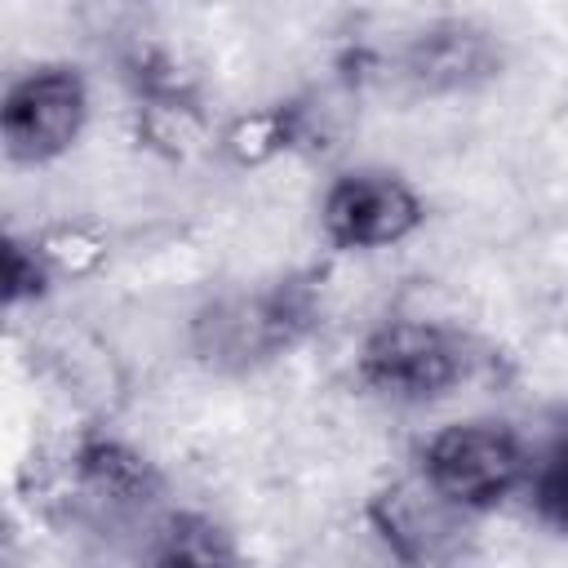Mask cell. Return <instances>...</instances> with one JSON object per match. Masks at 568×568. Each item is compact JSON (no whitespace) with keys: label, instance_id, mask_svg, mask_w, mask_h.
I'll return each instance as SVG.
<instances>
[{"label":"cell","instance_id":"cell-1","mask_svg":"<svg viewBox=\"0 0 568 568\" xmlns=\"http://www.w3.org/2000/svg\"><path fill=\"white\" fill-rule=\"evenodd\" d=\"M22 501L67 532H146L151 541L164 524V475L133 439L106 422H84L49 457L22 466Z\"/></svg>","mask_w":568,"mask_h":568},{"label":"cell","instance_id":"cell-2","mask_svg":"<svg viewBox=\"0 0 568 568\" xmlns=\"http://www.w3.org/2000/svg\"><path fill=\"white\" fill-rule=\"evenodd\" d=\"M320 315V271H280L271 280L204 297L186 320V355L213 377H248L311 342Z\"/></svg>","mask_w":568,"mask_h":568},{"label":"cell","instance_id":"cell-3","mask_svg":"<svg viewBox=\"0 0 568 568\" xmlns=\"http://www.w3.org/2000/svg\"><path fill=\"white\" fill-rule=\"evenodd\" d=\"M475 342L457 324L390 315L364 333L355 351V382L382 404L422 408L448 399L475 373Z\"/></svg>","mask_w":568,"mask_h":568},{"label":"cell","instance_id":"cell-4","mask_svg":"<svg viewBox=\"0 0 568 568\" xmlns=\"http://www.w3.org/2000/svg\"><path fill=\"white\" fill-rule=\"evenodd\" d=\"M537 448L501 417H462L430 430L417 448L413 470L470 519L501 510L524 497Z\"/></svg>","mask_w":568,"mask_h":568},{"label":"cell","instance_id":"cell-5","mask_svg":"<svg viewBox=\"0 0 568 568\" xmlns=\"http://www.w3.org/2000/svg\"><path fill=\"white\" fill-rule=\"evenodd\" d=\"M93 93L89 75L75 62H36L4 84L0 98V142L4 160L22 169H40L62 160L89 124Z\"/></svg>","mask_w":568,"mask_h":568},{"label":"cell","instance_id":"cell-6","mask_svg":"<svg viewBox=\"0 0 568 568\" xmlns=\"http://www.w3.org/2000/svg\"><path fill=\"white\" fill-rule=\"evenodd\" d=\"M426 226L422 191L386 164L333 173L320 195V235L333 253H377L413 240Z\"/></svg>","mask_w":568,"mask_h":568},{"label":"cell","instance_id":"cell-7","mask_svg":"<svg viewBox=\"0 0 568 568\" xmlns=\"http://www.w3.org/2000/svg\"><path fill=\"white\" fill-rule=\"evenodd\" d=\"M364 524L399 568H448L462 559L475 519L439 497L417 470H408L368 493Z\"/></svg>","mask_w":568,"mask_h":568},{"label":"cell","instance_id":"cell-8","mask_svg":"<svg viewBox=\"0 0 568 568\" xmlns=\"http://www.w3.org/2000/svg\"><path fill=\"white\" fill-rule=\"evenodd\" d=\"M506 71L501 36L466 13L426 18L408 40L395 49V75L417 98H462L479 93Z\"/></svg>","mask_w":568,"mask_h":568},{"label":"cell","instance_id":"cell-9","mask_svg":"<svg viewBox=\"0 0 568 568\" xmlns=\"http://www.w3.org/2000/svg\"><path fill=\"white\" fill-rule=\"evenodd\" d=\"M315 129V111L306 98H275L231 115L217 129V155L235 169H262L288 151H297Z\"/></svg>","mask_w":568,"mask_h":568},{"label":"cell","instance_id":"cell-10","mask_svg":"<svg viewBox=\"0 0 568 568\" xmlns=\"http://www.w3.org/2000/svg\"><path fill=\"white\" fill-rule=\"evenodd\" d=\"M142 568H240L231 532L204 510H169L146 541Z\"/></svg>","mask_w":568,"mask_h":568},{"label":"cell","instance_id":"cell-11","mask_svg":"<svg viewBox=\"0 0 568 568\" xmlns=\"http://www.w3.org/2000/svg\"><path fill=\"white\" fill-rule=\"evenodd\" d=\"M31 244L36 253L44 257V266L53 271L58 284H80V280H93L98 271H106L111 262V240L106 231H98L93 222H49L40 231H31Z\"/></svg>","mask_w":568,"mask_h":568},{"label":"cell","instance_id":"cell-12","mask_svg":"<svg viewBox=\"0 0 568 568\" xmlns=\"http://www.w3.org/2000/svg\"><path fill=\"white\" fill-rule=\"evenodd\" d=\"M524 501L541 528L568 537V426L537 448Z\"/></svg>","mask_w":568,"mask_h":568},{"label":"cell","instance_id":"cell-13","mask_svg":"<svg viewBox=\"0 0 568 568\" xmlns=\"http://www.w3.org/2000/svg\"><path fill=\"white\" fill-rule=\"evenodd\" d=\"M53 288H58V280H53V271L44 266V257L36 253L31 235L9 231V235H4V306H9V311L36 306V302H44Z\"/></svg>","mask_w":568,"mask_h":568}]
</instances>
